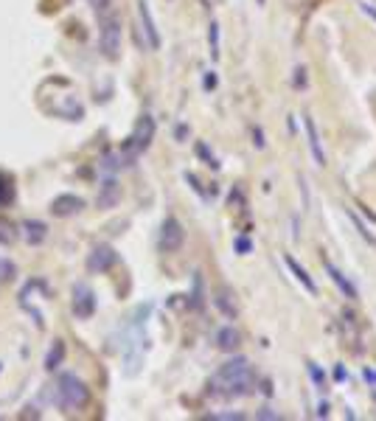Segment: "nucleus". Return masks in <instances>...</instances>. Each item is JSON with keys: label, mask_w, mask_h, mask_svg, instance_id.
<instances>
[{"label": "nucleus", "mask_w": 376, "mask_h": 421, "mask_svg": "<svg viewBox=\"0 0 376 421\" xmlns=\"http://www.w3.org/2000/svg\"><path fill=\"white\" fill-rule=\"evenodd\" d=\"M256 385V374H253V365L244 360V357H233L227 360L213 377H211V394L216 396H225V399H233V396H244L250 394Z\"/></svg>", "instance_id": "f257e3e1"}, {"label": "nucleus", "mask_w": 376, "mask_h": 421, "mask_svg": "<svg viewBox=\"0 0 376 421\" xmlns=\"http://www.w3.org/2000/svg\"><path fill=\"white\" fill-rule=\"evenodd\" d=\"M90 402V388L76 374H62L56 379V405L62 410H82Z\"/></svg>", "instance_id": "f03ea898"}, {"label": "nucleus", "mask_w": 376, "mask_h": 421, "mask_svg": "<svg viewBox=\"0 0 376 421\" xmlns=\"http://www.w3.org/2000/svg\"><path fill=\"white\" fill-rule=\"evenodd\" d=\"M152 138H155V118L149 113H144L138 121H135V130L130 135V141L124 144V152H121V163L130 166L135 163L138 155H144L149 146H152Z\"/></svg>", "instance_id": "7ed1b4c3"}, {"label": "nucleus", "mask_w": 376, "mask_h": 421, "mask_svg": "<svg viewBox=\"0 0 376 421\" xmlns=\"http://www.w3.org/2000/svg\"><path fill=\"white\" fill-rule=\"evenodd\" d=\"M99 48L107 59H118L121 54V20L115 14H110L104 23H101V39H99Z\"/></svg>", "instance_id": "20e7f679"}, {"label": "nucleus", "mask_w": 376, "mask_h": 421, "mask_svg": "<svg viewBox=\"0 0 376 421\" xmlns=\"http://www.w3.org/2000/svg\"><path fill=\"white\" fill-rule=\"evenodd\" d=\"M70 309L79 320H87L96 315V292L90 289V284L76 281L73 284V298H70Z\"/></svg>", "instance_id": "39448f33"}, {"label": "nucleus", "mask_w": 376, "mask_h": 421, "mask_svg": "<svg viewBox=\"0 0 376 421\" xmlns=\"http://www.w3.org/2000/svg\"><path fill=\"white\" fill-rule=\"evenodd\" d=\"M183 241H186V230H183L180 219L166 216L163 225H161V236H158L161 250H163V253H177V250L183 247Z\"/></svg>", "instance_id": "423d86ee"}, {"label": "nucleus", "mask_w": 376, "mask_h": 421, "mask_svg": "<svg viewBox=\"0 0 376 421\" xmlns=\"http://www.w3.org/2000/svg\"><path fill=\"white\" fill-rule=\"evenodd\" d=\"M115 261H118V253H115L110 244H99V247H93L90 256H87V270H90V272H107Z\"/></svg>", "instance_id": "0eeeda50"}, {"label": "nucleus", "mask_w": 376, "mask_h": 421, "mask_svg": "<svg viewBox=\"0 0 376 421\" xmlns=\"http://www.w3.org/2000/svg\"><path fill=\"white\" fill-rule=\"evenodd\" d=\"M138 17H141V25H144V34H146V45L161 48V34H158V25H155V17H152L146 0H138Z\"/></svg>", "instance_id": "6e6552de"}, {"label": "nucleus", "mask_w": 376, "mask_h": 421, "mask_svg": "<svg viewBox=\"0 0 376 421\" xmlns=\"http://www.w3.org/2000/svg\"><path fill=\"white\" fill-rule=\"evenodd\" d=\"M118 203H121V186H118L115 177H107V180L101 183V191H99L96 206L101 210H107V208H115Z\"/></svg>", "instance_id": "1a4fd4ad"}, {"label": "nucleus", "mask_w": 376, "mask_h": 421, "mask_svg": "<svg viewBox=\"0 0 376 421\" xmlns=\"http://www.w3.org/2000/svg\"><path fill=\"white\" fill-rule=\"evenodd\" d=\"M303 130H306V138H309V149H312V158L318 166H326V152L320 146V135H318V127H315V118L306 113L303 115Z\"/></svg>", "instance_id": "9d476101"}, {"label": "nucleus", "mask_w": 376, "mask_h": 421, "mask_svg": "<svg viewBox=\"0 0 376 421\" xmlns=\"http://www.w3.org/2000/svg\"><path fill=\"white\" fill-rule=\"evenodd\" d=\"M84 208V200L76 197V194H59L54 203H51V213L54 216H73Z\"/></svg>", "instance_id": "9b49d317"}, {"label": "nucleus", "mask_w": 376, "mask_h": 421, "mask_svg": "<svg viewBox=\"0 0 376 421\" xmlns=\"http://www.w3.org/2000/svg\"><path fill=\"white\" fill-rule=\"evenodd\" d=\"M326 272H329V278L337 284V289H340V292H343L349 301H357V298H360L357 287H354V284H351V281H349V278H346V275H343V272H340V270H337L332 261H326Z\"/></svg>", "instance_id": "f8f14e48"}, {"label": "nucleus", "mask_w": 376, "mask_h": 421, "mask_svg": "<svg viewBox=\"0 0 376 421\" xmlns=\"http://www.w3.org/2000/svg\"><path fill=\"white\" fill-rule=\"evenodd\" d=\"M20 230H23V239H25L28 244H42L45 236H48V225H45V222H37V219H25Z\"/></svg>", "instance_id": "ddd939ff"}, {"label": "nucleus", "mask_w": 376, "mask_h": 421, "mask_svg": "<svg viewBox=\"0 0 376 421\" xmlns=\"http://www.w3.org/2000/svg\"><path fill=\"white\" fill-rule=\"evenodd\" d=\"M284 261H287V267H289V272L295 275V281H298V284H301V287H303V289H306L309 295H315V292H318V284L312 281V275H309V272H306V270H303V267H301V264H298V261H295L292 256H287Z\"/></svg>", "instance_id": "4468645a"}, {"label": "nucleus", "mask_w": 376, "mask_h": 421, "mask_svg": "<svg viewBox=\"0 0 376 421\" xmlns=\"http://www.w3.org/2000/svg\"><path fill=\"white\" fill-rule=\"evenodd\" d=\"M239 343H242V334H239L233 326H225V329L216 332V346H219L222 351H236Z\"/></svg>", "instance_id": "2eb2a0df"}, {"label": "nucleus", "mask_w": 376, "mask_h": 421, "mask_svg": "<svg viewBox=\"0 0 376 421\" xmlns=\"http://www.w3.org/2000/svg\"><path fill=\"white\" fill-rule=\"evenodd\" d=\"M62 360H65V343H62V340H54L51 351L45 354V371H56V368L62 365Z\"/></svg>", "instance_id": "dca6fc26"}, {"label": "nucleus", "mask_w": 376, "mask_h": 421, "mask_svg": "<svg viewBox=\"0 0 376 421\" xmlns=\"http://www.w3.org/2000/svg\"><path fill=\"white\" fill-rule=\"evenodd\" d=\"M14 180H11V175H6V172H0V208H8L11 203H14Z\"/></svg>", "instance_id": "f3484780"}, {"label": "nucleus", "mask_w": 376, "mask_h": 421, "mask_svg": "<svg viewBox=\"0 0 376 421\" xmlns=\"http://www.w3.org/2000/svg\"><path fill=\"white\" fill-rule=\"evenodd\" d=\"M14 239H17V227L6 216H0V244L8 247V244H14Z\"/></svg>", "instance_id": "a211bd4d"}, {"label": "nucleus", "mask_w": 376, "mask_h": 421, "mask_svg": "<svg viewBox=\"0 0 376 421\" xmlns=\"http://www.w3.org/2000/svg\"><path fill=\"white\" fill-rule=\"evenodd\" d=\"M208 45H211V59H219V23L208 25Z\"/></svg>", "instance_id": "6ab92c4d"}, {"label": "nucleus", "mask_w": 376, "mask_h": 421, "mask_svg": "<svg viewBox=\"0 0 376 421\" xmlns=\"http://www.w3.org/2000/svg\"><path fill=\"white\" fill-rule=\"evenodd\" d=\"M227 298H230V292H227V289H219V292H216V306H219L227 318H233V315H236V306H233Z\"/></svg>", "instance_id": "aec40b11"}, {"label": "nucleus", "mask_w": 376, "mask_h": 421, "mask_svg": "<svg viewBox=\"0 0 376 421\" xmlns=\"http://www.w3.org/2000/svg\"><path fill=\"white\" fill-rule=\"evenodd\" d=\"M14 275H17L14 261H8V258H3V256H0V284H8Z\"/></svg>", "instance_id": "412c9836"}, {"label": "nucleus", "mask_w": 376, "mask_h": 421, "mask_svg": "<svg viewBox=\"0 0 376 421\" xmlns=\"http://www.w3.org/2000/svg\"><path fill=\"white\" fill-rule=\"evenodd\" d=\"M306 368H309V377H312V382H315V385L323 391V385H326V374H323V371H320L315 363H306Z\"/></svg>", "instance_id": "4be33fe9"}, {"label": "nucleus", "mask_w": 376, "mask_h": 421, "mask_svg": "<svg viewBox=\"0 0 376 421\" xmlns=\"http://www.w3.org/2000/svg\"><path fill=\"white\" fill-rule=\"evenodd\" d=\"M236 253H239V256L253 253V241H250L247 236H239V239H236Z\"/></svg>", "instance_id": "5701e85b"}, {"label": "nucleus", "mask_w": 376, "mask_h": 421, "mask_svg": "<svg viewBox=\"0 0 376 421\" xmlns=\"http://www.w3.org/2000/svg\"><path fill=\"white\" fill-rule=\"evenodd\" d=\"M205 419H211V421H242L244 416H242V413H211V416H205Z\"/></svg>", "instance_id": "b1692460"}, {"label": "nucleus", "mask_w": 376, "mask_h": 421, "mask_svg": "<svg viewBox=\"0 0 376 421\" xmlns=\"http://www.w3.org/2000/svg\"><path fill=\"white\" fill-rule=\"evenodd\" d=\"M196 152H199V158H205V161H208V166H213V169L219 166V163L213 161V155H211V152L205 149V144H196Z\"/></svg>", "instance_id": "393cba45"}, {"label": "nucleus", "mask_w": 376, "mask_h": 421, "mask_svg": "<svg viewBox=\"0 0 376 421\" xmlns=\"http://www.w3.org/2000/svg\"><path fill=\"white\" fill-rule=\"evenodd\" d=\"M253 144H256V146H258V149H264V132H261V130H258V127H256V130H253Z\"/></svg>", "instance_id": "a878e982"}, {"label": "nucleus", "mask_w": 376, "mask_h": 421, "mask_svg": "<svg viewBox=\"0 0 376 421\" xmlns=\"http://www.w3.org/2000/svg\"><path fill=\"white\" fill-rule=\"evenodd\" d=\"M303 73H306L303 68H298V70H295V84H298V87H303V84H306V76H303Z\"/></svg>", "instance_id": "bb28decb"}, {"label": "nucleus", "mask_w": 376, "mask_h": 421, "mask_svg": "<svg viewBox=\"0 0 376 421\" xmlns=\"http://www.w3.org/2000/svg\"><path fill=\"white\" fill-rule=\"evenodd\" d=\"M256 416H258V419H281L278 413H272V410H267V408H264V410H258Z\"/></svg>", "instance_id": "cd10ccee"}, {"label": "nucleus", "mask_w": 376, "mask_h": 421, "mask_svg": "<svg viewBox=\"0 0 376 421\" xmlns=\"http://www.w3.org/2000/svg\"><path fill=\"white\" fill-rule=\"evenodd\" d=\"M205 87H208V90H211V87H216V76H213V73H208V76H205Z\"/></svg>", "instance_id": "c85d7f7f"}, {"label": "nucleus", "mask_w": 376, "mask_h": 421, "mask_svg": "<svg viewBox=\"0 0 376 421\" xmlns=\"http://www.w3.org/2000/svg\"><path fill=\"white\" fill-rule=\"evenodd\" d=\"M334 379H337V382H343V379H346V371H343V365H337V368H334Z\"/></svg>", "instance_id": "c756f323"}, {"label": "nucleus", "mask_w": 376, "mask_h": 421, "mask_svg": "<svg viewBox=\"0 0 376 421\" xmlns=\"http://www.w3.org/2000/svg\"><path fill=\"white\" fill-rule=\"evenodd\" d=\"M318 416H320V419H326V416H329V405H326V402H320V408H318Z\"/></svg>", "instance_id": "7c9ffc66"}, {"label": "nucleus", "mask_w": 376, "mask_h": 421, "mask_svg": "<svg viewBox=\"0 0 376 421\" xmlns=\"http://www.w3.org/2000/svg\"><path fill=\"white\" fill-rule=\"evenodd\" d=\"M363 377H365L368 382H374V385H376V371H374V368H365V374H363Z\"/></svg>", "instance_id": "2f4dec72"}, {"label": "nucleus", "mask_w": 376, "mask_h": 421, "mask_svg": "<svg viewBox=\"0 0 376 421\" xmlns=\"http://www.w3.org/2000/svg\"><path fill=\"white\" fill-rule=\"evenodd\" d=\"M363 11H365L368 17H374L376 20V6H368V3H365V6H363Z\"/></svg>", "instance_id": "473e14b6"}, {"label": "nucleus", "mask_w": 376, "mask_h": 421, "mask_svg": "<svg viewBox=\"0 0 376 421\" xmlns=\"http://www.w3.org/2000/svg\"><path fill=\"white\" fill-rule=\"evenodd\" d=\"M90 3H93L99 11H104V6H107V0H90Z\"/></svg>", "instance_id": "72a5a7b5"}, {"label": "nucleus", "mask_w": 376, "mask_h": 421, "mask_svg": "<svg viewBox=\"0 0 376 421\" xmlns=\"http://www.w3.org/2000/svg\"><path fill=\"white\" fill-rule=\"evenodd\" d=\"M258 3H264V0H258Z\"/></svg>", "instance_id": "f704fd0d"}]
</instances>
